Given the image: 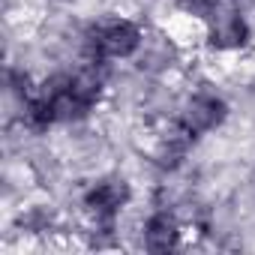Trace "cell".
Here are the masks:
<instances>
[{"label":"cell","mask_w":255,"mask_h":255,"mask_svg":"<svg viewBox=\"0 0 255 255\" xmlns=\"http://www.w3.org/2000/svg\"><path fill=\"white\" fill-rule=\"evenodd\" d=\"M81 45H84V57L90 63L126 60L144 45V33L129 18H102L84 30Z\"/></svg>","instance_id":"obj_1"},{"label":"cell","mask_w":255,"mask_h":255,"mask_svg":"<svg viewBox=\"0 0 255 255\" xmlns=\"http://www.w3.org/2000/svg\"><path fill=\"white\" fill-rule=\"evenodd\" d=\"M129 198H132V189H129V183H126L123 177H102V180L87 186L81 201H84L87 213L96 216V222H108L111 225L114 216L129 204Z\"/></svg>","instance_id":"obj_2"},{"label":"cell","mask_w":255,"mask_h":255,"mask_svg":"<svg viewBox=\"0 0 255 255\" xmlns=\"http://www.w3.org/2000/svg\"><path fill=\"white\" fill-rule=\"evenodd\" d=\"M228 117V102L210 90H201V93H192L183 108H180V123L186 126V129L198 138L204 132H213L219 129V126L225 123Z\"/></svg>","instance_id":"obj_3"},{"label":"cell","mask_w":255,"mask_h":255,"mask_svg":"<svg viewBox=\"0 0 255 255\" xmlns=\"http://www.w3.org/2000/svg\"><path fill=\"white\" fill-rule=\"evenodd\" d=\"M249 39H252L249 21L237 9H216L207 18V42L216 51H237L249 45Z\"/></svg>","instance_id":"obj_4"},{"label":"cell","mask_w":255,"mask_h":255,"mask_svg":"<svg viewBox=\"0 0 255 255\" xmlns=\"http://www.w3.org/2000/svg\"><path fill=\"white\" fill-rule=\"evenodd\" d=\"M141 240H144V249H150V252H168V249H177V243H180V225H177L174 213L165 210V207L153 210V213L144 219Z\"/></svg>","instance_id":"obj_5"},{"label":"cell","mask_w":255,"mask_h":255,"mask_svg":"<svg viewBox=\"0 0 255 255\" xmlns=\"http://www.w3.org/2000/svg\"><path fill=\"white\" fill-rule=\"evenodd\" d=\"M21 120H24V126L30 132H45L48 126H54L57 123V111H54V102L51 99H45L39 90L30 96V99H24L21 102Z\"/></svg>","instance_id":"obj_6"},{"label":"cell","mask_w":255,"mask_h":255,"mask_svg":"<svg viewBox=\"0 0 255 255\" xmlns=\"http://www.w3.org/2000/svg\"><path fill=\"white\" fill-rule=\"evenodd\" d=\"M6 87H9V93L18 96L21 102L33 96V81H30V75H27L24 69H18V66H9V72H6Z\"/></svg>","instance_id":"obj_7"},{"label":"cell","mask_w":255,"mask_h":255,"mask_svg":"<svg viewBox=\"0 0 255 255\" xmlns=\"http://www.w3.org/2000/svg\"><path fill=\"white\" fill-rule=\"evenodd\" d=\"M177 6H180L186 15H195V18H210V15L219 9V0H177Z\"/></svg>","instance_id":"obj_8"}]
</instances>
